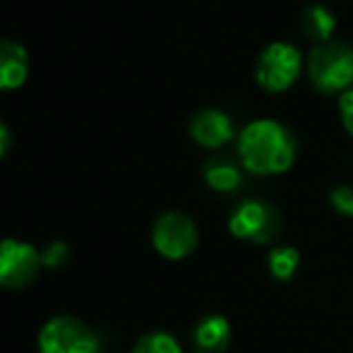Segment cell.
<instances>
[{"mask_svg":"<svg viewBox=\"0 0 353 353\" xmlns=\"http://www.w3.org/2000/svg\"><path fill=\"white\" fill-rule=\"evenodd\" d=\"M243 163L236 161L228 154H214L202 163V176L205 183L216 192H236L243 185Z\"/></svg>","mask_w":353,"mask_h":353,"instance_id":"obj_10","label":"cell"},{"mask_svg":"<svg viewBox=\"0 0 353 353\" xmlns=\"http://www.w3.org/2000/svg\"><path fill=\"white\" fill-rule=\"evenodd\" d=\"M301 265V255H298L296 248L291 245H276L267 255V267H270V274L279 281H291L293 274L298 272Z\"/></svg>","mask_w":353,"mask_h":353,"instance_id":"obj_13","label":"cell"},{"mask_svg":"<svg viewBox=\"0 0 353 353\" xmlns=\"http://www.w3.org/2000/svg\"><path fill=\"white\" fill-rule=\"evenodd\" d=\"M29 53L12 39H0V92H10L27 82Z\"/></svg>","mask_w":353,"mask_h":353,"instance_id":"obj_9","label":"cell"},{"mask_svg":"<svg viewBox=\"0 0 353 353\" xmlns=\"http://www.w3.org/2000/svg\"><path fill=\"white\" fill-rule=\"evenodd\" d=\"M283 228V216L272 202L262 197H248L238 202V207L228 216V231L238 241L267 245L272 243Z\"/></svg>","mask_w":353,"mask_h":353,"instance_id":"obj_4","label":"cell"},{"mask_svg":"<svg viewBox=\"0 0 353 353\" xmlns=\"http://www.w3.org/2000/svg\"><path fill=\"white\" fill-rule=\"evenodd\" d=\"M305 70V58L291 41H272L255 61V82L267 94H283Z\"/></svg>","mask_w":353,"mask_h":353,"instance_id":"obj_3","label":"cell"},{"mask_svg":"<svg viewBox=\"0 0 353 353\" xmlns=\"http://www.w3.org/2000/svg\"><path fill=\"white\" fill-rule=\"evenodd\" d=\"M132 353H183L181 344L168 332H149L137 339Z\"/></svg>","mask_w":353,"mask_h":353,"instance_id":"obj_14","label":"cell"},{"mask_svg":"<svg viewBox=\"0 0 353 353\" xmlns=\"http://www.w3.org/2000/svg\"><path fill=\"white\" fill-rule=\"evenodd\" d=\"M68 257H70V250H68V245L63 241L51 243V245L41 252L43 267H61V265H65V262H68Z\"/></svg>","mask_w":353,"mask_h":353,"instance_id":"obj_16","label":"cell"},{"mask_svg":"<svg viewBox=\"0 0 353 353\" xmlns=\"http://www.w3.org/2000/svg\"><path fill=\"white\" fill-rule=\"evenodd\" d=\"M339 118H341L344 130L353 137V87L346 89L339 97Z\"/></svg>","mask_w":353,"mask_h":353,"instance_id":"obj_17","label":"cell"},{"mask_svg":"<svg viewBox=\"0 0 353 353\" xmlns=\"http://www.w3.org/2000/svg\"><path fill=\"white\" fill-rule=\"evenodd\" d=\"M10 147H12V132H10L8 123L0 118V159L10 152Z\"/></svg>","mask_w":353,"mask_h":353,"instance_id":"obj_18","label":"cell"},{"mask_svg":"<svg viewBox=\"0 0 353 353\" xmlns=\"http://www.w3.org/2000/svg\"><path fill=\"white\" fill-rule=\"evenodd\" d=\"M298 27H301L303 37L310 39L312 46H317V43L332 41L336 29V17L327 5L310 3L303 8L301 17H298Z\"/></svg>","mask_w":353,"mask_h":353,"instance_id":"obj_11","label":"cell"},{"mask_svg":"<svg viewBox=\"0 0 353 353\" xmlns=\"http://www.w3.org/2000/svg\"><path fill=\"white\" fill-rule=\"evenodd\" d=\"M330 205L341 216H353V188L351 185H336L330 192Z\"/></svg>","mask_w":353,"mask_h":353,"instance_id":"obj_15","label":"cell"},{"mask_svg":"<svg viewBox=\"0 0 353 353\" xmlns=\"http://www.w3.org/2000/svg\"><path fill=\"white\" fill-rule=\"evenodd\" d=\"M39 353H99V336L72 315H58L39 332Z\"/></svg>","mask_w":353,"mask_h":353,"instance_id":"obj_6","label":"cell"},{"mask_svg":"<svg viewBox=\"0 0 353 353\" xmlns=\"http://www.w3.org/2000/svg\"><path fill=\"white\" fill-rule=\"evenodd\" d=\"M41 252L34 245L17 238L0 241V286L3 288H27L37 281L41 272Z\"/></svg>","mask_w":353,"mask_h":353,"instance_id":"obj_7","label":"cell"},{"mask_svg":"<svg viewBox=\"0 0 353 353\" xmlns=\"http://www.w3.org/2000/svg\"><path fill=\"white\" fill-rule=\"evenodd\" d=\"M305 74L322 97H341L353 87V46L336 39L312 46L305 58Z\"/></svg>","mask_w":353,"mask_h":353,"instance_id":"obj_2","label":"cell"},{"mask_svg":"<svg viewBox=\"0 0 353 353\" xmlns=\"http://www.w3.org/2000/svg\"><path fill=\"white\" fill-rule=\"evenodd\" d=\"M236 154L248 173L279 176L293 166L298 140L288 125L274 118H257L248 123L236 137Z\"/></svg>","mask_w":353,"mask_h":353,"instance_id":"obj_1","label":"cell"},{"mask_svg":"<svg viewBox=\"0 0 353 353\" xmlns=\"http://www.w3.org/2000/svg\"><path fill=\"white\" fill-rule=\"evenodd\" d=\"M200 241L197 226L183 212H163L152 226V245L166 260H185Z\"/></svg>","mask_w":353,"mask_h":353,"instance_id":"obj_5","label":"cell"},{"mask_svg":"<svg viewBox=\"0 0 353 353\" xmlns=\"http://www.w3.org/2000/svg\"><path fill=\"white\" fill-rule=\"evenodd\" d=\"M192 339L202 353H221L231 344V325L223 315H207L197 322Z\"/></svg>","mask_w":353,"mask_h":353,"instance_id":"obj_12","label":"cell"},{"mask_svg":"<svg viewBox=\"0 0 353 353\" xmlns=\"http://www.w3.org/2000/svg\"><path fill=\"white\" fill-rule=\"evenodd\" d=\"M188 130L195 144L205 149H221L223 144H228L236 137V125L233 118L228 113H223L221 108H200L192 113Z\"/></svg>","mask_w":353,"mask_h":353,"instance_id":"obj_8","label":"cell"}]
</instances>
